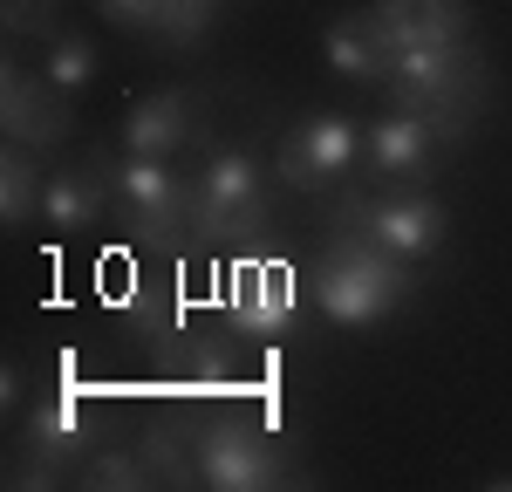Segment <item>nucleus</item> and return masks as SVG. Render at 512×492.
Returning a JSON list of instances; mask_svg holds the SVG:
<instances>
[{"mask_svg": "<svg viewBox=\"0 0 512 492\" xmlns=\"http://www.w3.org/2000/svg\"><path fill=\"white\" fill-rule=\"evenodd\" d=\"M103 431V417L89 404V390H82V356L76 349H62L55 369H48V390L35 397V410L21 417V445H14V472H7V486L35 492V486H55L62 472H76L89 438Z\"/></svg>", "mask_w": 512, "mask_h": 492, "instance_id": "1", "label": "nucleus"}, {"mask_svg": "<svg viewBox=\"0 0 512 492\" xmlns=\"http://www.w3.org/2000/svg\"><path fill=\"white\" fill-rule=\"evenodd\" d=\"M103 178H110V212L130 233V246H144L151 260H185L198 253L192 240V192L164 158H130V151H96Z\"/></svg>", "mask_w": 512, "mask_h": 492, "instance_id": "2", "label": "nucleus"}, {"mask_svg": "<svg viewBox=\"0 0 512 492\" xmlns=\"http://www.w3.org/2000/svg\"><path fill=\"white\" fill-rule=\"evenodd\" d=\"M410 301H417V274L396 253L328 240V253L315 260V308L335 328H376V322H390V315H403Z\"/></svg>", "mask_w": 512, "mask_h": 492, "instance_id": "3", "label": "nucleus"}, {"mask_svg": "<svg viewBox=\"0 0 512 492\" xmlns=\"http://www.w3.org/2000/svg\"><path fill=\"white\" fill-rule=\"evenodd\" d=\"M185 192H192V240H198V253H205V246L239 253V246L267 240L274 205H267L260 164L246 158V151H205L198 171L185 178Z\"/></svg>", "mask_w": 512, "mask_h": 492, "instance_id": "4", "label": "nucleus"}, {"mask_svg": "<svg viewBox=\"0 0 512 492\" xmlns=\"http://www.w3.org/2000/svg\"><path fill=\"white\" fill-rule=\"evenodd\" d=\"M233 335H239V328H233ZM233 335L185 315L171 335L151 342V356H158V383L178 397V404H212V397L239 404V397H260V390H267V369L246 363Z\"/></svg>", "mask_w": 512, "mask_h": 492, "instance_id": "5", "label": "nucleus"}, {"mask_svg": "<svg viewBox=\"0 0 512 492\" xmlns=\"http://www.w3.org/2000/svg\"><path fill=\"white\" fill-rule=\"evenodd\" d=\"M328 240L376 246V253H396V260L417 267V260H431L437 246L451 240V212L431 192H417V185H403V192H342Z\"/></svg>", "mask_w": 512, "mask_h": 492, "instance_id": "6", "label": "nucleus"}, {"mask_svg": "<svg viewBox=\"0 0 512 492\" xmlns=\"http://www.w3.org/2000/svg\"><path fill=\"white\" fill-rule=\"evenodd\" d=\"M485 55L472 41H444V48H396V69H390V89L396 110H424V117H444V123H465L485 110Z\"/></svg>", "mask_w": 512, "mask_h": 492, "instance_id": "7", "label": "nucleus"}, {"mask_svg": "<svg viewBox=\"0 0 512 492\" xmlns=\"http://www.w3.org/2000/svg\"><path fill=\"white\" fill-rule=\"evenodd\" d=\"M219 315L246 342H287L301 328V281L267 246H239L219 274Z\"/></svg>", "mask_w": 512, "mask_h": 492, "instance_id": "8", "label": "nucleus"}, {"mask_svg": "<svg viewBox=\"0 0 512 492\" xmlns=\"http://www.w3.org/2000/svg\"><path fill=\"white\" fill-rule=\"evenodd\" d=\"M192 438H198V486L205 492H274L294 479L280 445L253 417H239L233 404L205 410V417L192 410Z\"/></svg>", "mask_w": 512, "mask_h": 492, "instance_id": "9", "label": "nucleus"}, {"mask_svg": "<svg viewBox=\"0 0 512 492\" xmlns=\"http://www.w3.org/2000/svg\"><path fill=\"white\" fill-rule=\"evenodd\" d=\"M472 130L465 123H444V117H424V110H390L383 123L362 130V164L390 185H417L437 158H451Z\"/></svg>", "mask_w": 512, "mask_h": 492, "instance_id": "10", "label": "nucleus"}, {"mask_svg": "<svg viewBox=\"0 0 512 492\" xmlns=\"http://www.w3.org/2000/svg\"><path fill=\"white\" fill-rule=\"evenodd\" d=\"M362 164V130L349 117H308L274 144V178L294 192H335Z\"/></svg>", "mask_w": 512, "mask_h": 492, "instance_id": "11", "label": "nucleus"}, {"mask_svg": "<svg viewBox=\"0 0 512 492\" xmlns=\"http://www.w3.org/2000/svg\"><path fill=\"white\" fill-rule=\"evenodd\" d=\"M212 130H205V110H198L192 89H151L123 110V130H117V151L130 158H185V151H205Z\"/></svg>", "mask_w": 512, "mask_h": 492, "instance_id": "12", "label": "nucleus"}, {"mask_svg": "<svg viewBox=\"0 0 512 492\" xmlns=\"http://www.w3.org/2000/svg\"><path fill=\"white\" fill-rule=\"evenodd\" d=\"M0 130H7V144L55 151V144L69 137V96L41 76V69L7 62V69H0Z\"/></svg>", "mask_w": 512, "mask_h": 492, "instance_id": "13", "label": "nucleus"}, {"mask_svg": "<svg viewBox=\"0 0 512 492\" xmlns=\"http://www.w3.org/2000/svg\"><path fill=\"white\" fill-rule=\"evenodd\" d=\"M321 62H328L335 76H349V82H390L396 41L383 35V28H376V14L362 7V14L328 21V35H321Z\"/></svg>", "mask_w": 512, "mask_h": 492, "instance_id": "14", "label": "nucleus"}, {"mask_svg": "<svg viewBox=\"0 0 512 492\" xmlns=\"http://www.w3.org/2000/svg\"><path fill=\"white\" fill-rule=\"evenodd\" d=\"M369 14H376V28L396 48H444V41L472 35V7L465 0H376Z\"/></svg>", "mask_w": 512, "mask_h": 492, "instance_id": "15", "label": "nucleus"}, {"mask_svg": "<svg viewBox=\"0 0 512 492\" xmlns=\"http://www.w3.org/2000/svg\"><path fill=\"white\" fill-rule=\"evenodd\" d=\"M110 212V178H103V158L89 151L82 164H62V171H48V192H41V219L55 226V233H82V226H96Z\"/></svg>", "mask_w": 512, "mask_h": 492, "instance_id": "16", "label": "nucleus"}, {"mask_svg": "<svg viewBox=\"0 0 512 492\" xmlns=\"http://www.w3.org/2000/svg\"><path fill=\"white\" fill-rule=\"evenodd\" d=\"M117 308L144 342L171 335V328L185 322V294H178V281H171V260H158L151 274H130V281L117 287Z\"/></svg>", "mask_w": 512, "mask_h": 492, "instance_id": "17", "label": "nucleus"}, {"mask_svg": "<svg viewBox=\"0 0 512 492\" xmlns=\"http://www.w3.org/2000/svg\"><path fill=\"white\" fill-rule=\"evenodd\" d=\"M41 192H48L41 151L35 144H7V151H0V219H7V226L41 219Z\"/></svg>", "mask_w": 512, "mask_h": 492, "instance_id": "18", "label": "nucleus"}, {"mask_svg": "<svg viewBox=\"0 0 512 492\" xmlns=\"http://www.w3.org/2000/svg\"><path fill=\"white\" fill-rule=\"evenodd\" d=\"M41 76L55 82L62 96H82V89L96 82V48H89L82 35H69V28H62V35L41 48Z\"/></svg>", "mask_w": 512, "mask_h": 492, "instance_id": "19", "label": "nucleus"}, {"mask_svg": "<svg viewBox=\"0 0 512 492\" xmlns=\"http://www.w3.org/2000/svg\"><path fill=\"white\" fill-rule=\"evenodd\" d=\"M212 7H219V0H158L151 41H158V48H198L205 28H212Z\"/></svg>", "mask_w": 512, "mask_h": 492, "instance_id": "20", "label": "nucleus"}, {"mask_svg": "<svg viewBox=\"0 0 512 492\" xmlns=\"http://www.w3.org/2000/svg\"><path fill=\"white\" fill-rule=\"evenodd\" d=\"M89 492H137V486H158L151 479V465H144V451H103V458H89V472H76Z\"/></svg>", "mask_w": 512, "mask_h": 492, "instance_id": "21", "label": "nucleus"}, {"mask_svg": "<svg viewBox=\"0 0 512 492\" xmlns=\"http://www.w3.org/2000/svg\"><path fill=\"white\" fill-rule=\"evenodd\" d=\"M0 14H7V41H48L62 35V0H0Z\"/></svg>", "mask_w": 512, "mask_h": 492, "instance_id": "22", "label": "nucleus"}, {"mask_svg": "<svg viewBox=\"0 0 512 492\" xmlns=\"http://www.w3.org/2000/svg\"><path fill=\"white\" fill-rule=\"evenodd\" d=\"M103 7V21H117L130 35H151L158 28V0H96Z\"/></svg>", "mask_w": 512, "mask_h": 492, "instance_id": "23", "label": "nucleus"}]
</instances>
